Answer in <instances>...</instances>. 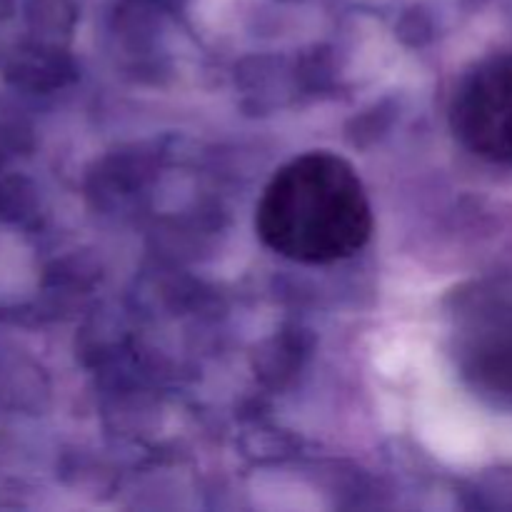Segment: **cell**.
Masks as SVG:
<instances>
[{"instance_id":"cell-1","label":"cell","mask_w":512,"mask_h":512,"mask_svg":"<svg viewBox=\"0 0 512 512\" xmlns=\"http://www.w3.org/2000/svg\"><path fill=\"white\" fill-rule=\"evenodd\" d=\"M255 228L283 258L325 265L350 258L368 243L373 213L353 165L318 150L273 175L260 195Z\"/></svg>"},{"instance_id":"cell-2","label":"cell","mask_w":512,"mask_h":512,"mask_svg":"<svg viewBox=\"0 0 512 512\" xmlns=\"http://www.w3.org/2000/svg\"><path fill=\"white\" fill-rule=\"evenodd\" d=\"M450 125L470 153L512 168V58L485 60L460 80Z\"/></svg>"},{"instance_id":"cell-3","label":"cell","mask_w":512,"mask_h":512,"mask_svg":"<svg viewBox=\"0 0 512 512\" xmlns=\"http://www.w3.org/2000/svg\"><path fill=\"white\" fill-rule=\"evenodd\" d=\"M463 368L478 388L490 393H512V340L485 338L468 343Z\"/></svg>"}]
</instances>
